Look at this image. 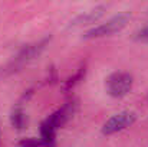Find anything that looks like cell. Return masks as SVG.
<instances>
[{
    "label": "cell",
    "mask_w": 148,
    "mask_h": 147,
    "mask_svg": "<svg viewBox=\"0 0 148 147\" xmlns=\"http://www.w3.org/2000/svg\"><path fill=\"white\" fill-rule=\"evenodd\" d=\"M10 124H12L13 128H16V130H19V131L26 127V124H27V117H26V114H25V111H23V108H22L20 104H16V105L12 108V112H10Z\"/></svg>",
    "instance_id": "8"
},
{
    "label": "cell",
    "mask_w": 148,
    "mask_h": 147,
    "mask_svg": "<svg viewBox=\"0 0 148 147\" xmlns=\"http://www.w3.org/2000/svg\"><path fill=\"white\" fill-rule=\"evenodd\" d=\"M46 82H48V84H50V85H53V84H56V82H58V71H56L55 65H50L49 68H48Z\"/></svg>",
    "instance_id": "10"
},
{
    "label": "cell",
    "mask_w": 148,
    "mask_h": 147,
    "mask_svg": "<svg viewBox=\"0 0 148 147\" xmlns=\"http://www.w3.org/2000/svg\"><path fill=\"white\" fill-rule=\"evenodd\" d=\"M128 22H130V14L119 13V14L111 17L109 20H106L105 23L95 26V28L89 29L88 32H85L84 39H97V38H103V36H111L116 32H121L127 26Z\"/></svg>",
    "instance_id": "2"
},
{
    "label": "cell",
    "mask_w": 148,
    "mask_h": 147,
    "mask_svg": "<svg viewBox=\"0 0 148 147\" xmlns=\"http://www.w3.org/2000/svg\"><path fill=\"white\" fill-rule=\"evenodd\" d=\"M43 141L42 139L39 137H26V139H22L19 141V147H43Z\"/></svg>",
    "instance_id": "9"
},
{
    "label": "cell",
    "mask_w": 148,
    "mask_h": 147,
    "mask_svg": "<svg viewBox=\"0 0 148 147\" xmlns=\"http://www.w3.org/2000/svg\"><path fill=\"white\" fill-rule=\"evenodd\" d=\"M105 13V6H97L79 16H76L71 23H69V29L72 28H81V26H85V25H91V23H95L97 20H99Z\"/></svg>",
    "instance_id": "6"
},
{
    "label": "cell",
    "mask_w": 148,
    "mask_h": 147,
    "mask_svg": "<svg viewBox=\"0 0 148 147\" xmlns=\"http://www.w3.org/2000/svg\"><path fill=\"white\" fill-rule=\"evenodd\" d=\"M85 75H86V62H82V63L78 66L76 72L63 81V84H62V91H63V92L72 91L81 81H84Z\"/></svg>",
    "instance_id": "7"
},
{
    "label": "cell",
    "mask_w": 148,
    "mask_h": 147,
    "mask_svg": "<svg viewBox=\"0 0 148 147\" xmlns=\"http://www.w3.org/2000/svg\"><path fill=\"white\" fill-rule=\"evenodd\" d=\"M76 110H78V101L76 99H71V101L65 102L59 110H56L55 112H52L49 117L46 120H43V121L48 126H50L53 130L58 131L59 128H62L73 117V114L76 112Z\"/></svg>",
    "instance_id": "5"
},
{
    "label": "cell",
    "mask_w": 148,
    "mask_h": 147,
    "mask_svg": "<svg viewBox=\"0 0 148 147\" xmlns=\"http://www.w3.org/2000/svg\"><path fill=\"white\" fill-rule=\"evenodd\" d=\"M134 84V78L130 72H122V71H116L109 74L105 78V90L108 92V95L112 98H122L125 97Z\"/></svg>",
    "instance_id": "1"
},
{
    "label": "cell",
    "mask_w": 148,
    "mask_h": 147,
    "mask_svg": "<svg viewBox=\"0 0 148 147\" xmlns=\"http://www.w3.org/2000/svg\"><path fill=\"white\" fill-rule=\"evenodd\" d=\"M135 120H137V114L134 111H130V110L119 111L103 123L101 131L103 136H112V134L119 133V131L128 128L130 126H132L135 123Z\"/></svg>",
    "instance_id": "3"
},
{
    "label": "cell",
    "mask_w": 148,
    "mask_h": 147,
    "mask_svg": "<svg viewBox=\"0 0 148 147\" xmlns=\"http://www.w3.org/2000/svg\"><path fill=\"white\" fill-rule=\"evenodd\" d=\"M135 39H138V41H148V26L143 28L141 30H138L135 33Z\"/></svg>",
    "instance_id": "11"
},
{
    "label": "cell",
    "mask_w": 148,
    "mask_h": 147,
    "mask_svg": "<svg viewBox=\"0 0 148 147\" xmlns=\"http://www.w3.org/2000/svg\"><path fill=\"white\" fill-rule=\"evenodd\" d=\"M45 147H56V143H50V144H46Z\"/></svg>",
    "instance_id": "12"
},
{
    "label": "cell",
    "mask_w": 148,
    "mask_h": 147,
    "mask_svg": "<svg viewBox=\"0 0 148 147\" xmlns=\"http://www.w3.org/2000/svg\"><path fill=\"white\" fill-rule=\"evenodd\" d=\"M49 42H50V36H46V38L40 39L39 42L26 45L25 48H22L19 50V53L14 56V59L12 61V63L9 65V68H10L12 71H16V69H19L20 66H23L25 63L30 62L32 59H35L36 56H39V55L45 50V48L48 46Z\"/></svg>",
    "instance_id": "4"
}]
</instances>
